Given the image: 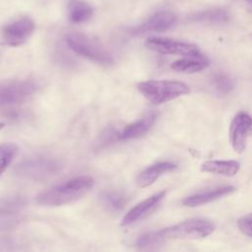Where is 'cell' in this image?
Returning <instances> with one entry per match:
<instances>
[{"label":"cell","mask_w":252,"mask_h":252,"mask_svg":"<svg viewBox=\"0 0 252 252\" xmlns=\"http://www.w3.org/2000/svg\"><path fill=\"white\" fill-rule=\"evenodd\" d=\"M213 84L216 90L220 94H227L233 88V83L229 77L224 74H217L213 78Z\"/></svg>","instance_id":"cell-21"},{"label":"cell","mask_w":252,"mask_h":252,"mask_svg":"<svg viewBox=\"0 0 252 252\" xmlns=\"http://www.w3.org/2000/svg\"><path fill=\"white\" fill-rule=\"evenodd\" d=\"M19 147L17 144L7 142L0 144V175L3 174L10 166L11 162L17 156Z\"/></svg>","instance_id":"cell-19"},{"label":"cell","mask_w":252,"mask_h":252,"mask_svg":"<svg viewBox=\"0 0 252 252\" xmlns=\"http://www.w3.org/2000/svg\"><path fill=\"white\" fill-rule=\"evenodd\" d=\"M38 85L33 80H6L0 82V106L24 103L36 92Z\"/></svg>","instance_id":"cell-5"},{"label":"cell","mask_w":252,"mask_h":252,"mask_svg":"<svg viewBox=\"0 0 252 252\" xmlns=\"http://www.w3.org/2000/svg\"><path fill=\"white\" fill-rule=\"evenodd\" d=\"M94 185L90 175H79L57 184L37 195L36 202L43 206L58 207L71 204L84 197Z\"/></svg>","instance_id":"cell-1"},{"label":"cell","mask_w":252,"mask_h":252,"mask_svg":"<svg viewBox=\"0 0 252 252\" xmlns=\"http://www.w3.org/2000/svg\"><path fill=\"white\" fill-rule=\"evenodd\" d=\"M234 191H235V187L233 186H230V185L220 186L212 190L202 191L194 195L188 196L182 201V204L187 207H197V206L205 205L215 200H218L223 196L229 195Z\"/></svg>","instance_id":"cell-12"},{"label":"cell","mask_w":252,"mask_h":252,"mask_svg":"<svg viewBox=\"0 0 252 252\" xmlns=\"http://www.w3.org/2000/svg\"><path fill=\"white\" fill-rule=\"evenodd\" d=\"M177 167V165L170 161H160L157 162L145 170H143L137 177V185L140 188H145L152 185L159 176L162 174L172 171Z\"/></svg>","instance_id":"cell-13"},{"label":"cell","mask_w":252,"mask_h":252,"mask_svg":"<svg viewBox=\"0 0 252 252\" xmlns=\"http://www.w3.org/2000/svg\"><path fill=\"white\" fill-rule=\"evenodd\" d=\"M34 30V22L31 18L23 17L4 26L1 31V35L6 44L19 46L30 38Z\"/></svg>","instance_id":"cell-9"},{"label":"cell","mask_w":252,"mask_h":252,"mask_svg":"<svg viewBox=\"0 0 252 252\" xmlns=\"http://www.w3.org/2000/svg\"><path fill=\"white\" fill-rule=\"evenodd\" d=\"M93 16L92 7L82 0H70L68 3V18L73 24H81Z\"/></svg>","instance_id":"cell-17"},{"label":"cell","mask_w":252,"mask_h":252,"mask_svg":"<svg viewBox=\"0 0 252 252\" xmlns=\"http://www.w3.org/2000/svg\"><path fill=\"white\" fill-rule=\"evenodd\" d=\"M101 200L104 205L112 210H120L125 204V197L117 192H103Z\"/></svg>","instance_id":"cell-20"},{"label":"cell","mask_w":252,"mask_h":252,"mask_svg":"<svg viewBox=\"0 0 252 252\" xmlns=\"http://www.w3.org/2000/svg\"><path fill=\"white\" fill-rule=\"evenodd\" d=\"M60 163L48 158H32L19 163L16 167V172L29 179L42 180L55 175L60 170Z\"/></svg>","instance_id":"cell-6"},{"label":"cell","mask_w":252,"mask_h":252,"mask_svg":"<svg viewBox=\"0 0 252 252\" xmlns=\"http://www.w3.org/2000/svg\"><path fill=\"white\" fill-rule=\"evenodd\" d=\"M228 135L233 151L242 154L248 139L252 136V116L244 111L238 112L230 122Z\"/></svg>","instance_id":"cell-8"},{"label":"cell","mask_w":252,"mask_h":252,"mask_svg":"<svg viewBox=\"0 0 252 252\" xmlns=\"http://www.w3.org/2000/svg\"><path fill=\"white\" fill-rule=\"evenodd\" d=\"M4 126V124L3 123H0V128H2Z\"/></svg>","instance_id":"cell-25"},{"label":"cell","mask_w":252,"mask_h":252,"mask_svg":"<svg viewBox=\"0 0 252 252\" xmlns=\"http://www.w3.org/2000/svg\"><path fill=\"white\" fill-rule=\"evenodd\" d=\"M210 65V61L202 54L195 56H184V58L174 61L170 68L179 73H196L204 70Z\"/></svg>","instance_id":"cell-15"},{"label":"cell","mask_w":252,"mask_h":252,"mask_svg":"<svg viewBox=\"0 0 252 252\" xmlns=\"http://www.w3.org/2000/svg\"><path fill=\"white\" fill-rule=\"evenodd\" d=\"M138 91L152 103L161 104L190 92L188 85L179 81L149 80L137 85Z\"/></svg>","instance_id":"cell-2"},{"label":"cell","mask_w":252,"mask_h":252,"mask_svg":"<svg viewBox=\"0 0 252 252\" xmlns=\"http://www.w3.org/2000/svg\"><path fill=\"white\" fill-rule=\"evenodd\" d=\"M192 21L195 22H203V23H210V24H221L228 21L229 16L227 12L223 9H213L208 11L199 12L194 14L190 18Z\"/></svg>","instance_id":"cell-18"},{"label":"cell","mask_w":252,"mask_h":252,"mask_svg":"<svg viewBox=\"0 0 252 252\" xmlns=\"http://www.w3.org/2000/svg\"><path fill=\"white\" fill-rule=\"evenodd\" d=\"M69 48L75 53L94 62L110 65L114 62L111 53L96 39L81 32H69L65 36Z\"/></svg>","instance_id":"cell-3"},{"label":"cell","mask_w":252,"mask_h":252,"mask_svg":"<svg viewBox=\"0 0 252 252\" xmlns=\"http://www.w3.org/2000/svg\"><path fill=\"white\" fill-rule=\"evenodd\" d=\"M239 168L240 163L236 160H206L201 165L203 171L228 177L235 175Z\"/></svg>","instance_id":"cell-16"},{"label":"cell","mask_w":252,"mask_h":252,"mask_svg":"<svg viewBox=\"0 0 252 252\" xmlns=\"http://www.w3.org/2000/svg\"><path fill=\"white\" fill-rule=\"evenodd\" d=\"M176 23V16L170 11H159L154 14L144 24L131 30L133 35H141L149 32H161L171 29Z\"/></svg>","instance_id":"cell-10"},{"label":"cell","mask_w":252,"mask_h":252,"mask_svg":"<svg viewBox=\"0 0 252 252\" xmlns=\"http://www.w3.org/2000/svg\"><path fill=\"white\" fill-rule=\"evenodd\" d=\"M166 192L160 191L158 193L154 194L153 196L145 199L144 201L140 202L136 206H134L122 219L121 225L126 226L130 225L134 222H137L138 220L144 219L146 216H148L152 211H154L158 204L163 200L165 197Z\"/></svg>","instance_id":"cell-11"},{"label":"cell","mask_w":252,"mask_h":252,"mask_svg":"<svg viewBox=\"0 0 252 252\" xmlns=\"http://www.w3.org/2000/svg\"><path fill=\"white\" fill-rule=\"evenodd\" d=\"M145 46L150 50L161 54L180 56H195L201 54L200 49L196 44L168 37H149L145 41Z\"/></svg>","instance_id":"cell-7"},{"label":"cell","mask_w":252,"mask_h":252,"mask_svg":"<svg viewBox=\"0 0 252 252\" xmlns=\"http://www.w3.org/2000/svg\"><path fill=\"white\" fill-rule=\"evenodd\" d=\"M238 229L245 235L252 237V213H249L237 220Z\"/></svg>","instance_id":"cell-23"},{"label":"cell","mask_w":252,"mask_h":252,"mask_svg":"<svg viewBox=\"0 0 252 252\" xmlns=\"http://www.w3.org/2000/svg\"><path fill=\"white\" fill-rule=\"evenodd\" d=\"M163 240L158 235V231H155V232H149L144 235H141L137 240V245L140 248H149L157 244H159Z\"/></svg>","instance_id":"cell-22"},{"label":"cell","mask_w":252,"mask_h":252,"mask_svg":"<svg viewBox=\"0 0 252 252\" xmlns=\"http://www.w3.org/2000/svg\"><path fill=\"white\" fill-rule=\"evenodd\" d=\"M157 118L156 113H149L148 115L144 116L143 118L128 124L118 135V138L120 140H133L136 138H139L146 134L153 124L155 123Z\"/></svg>","instance_id":"cell-14"},{"label":"cell","mask_w":252,"mask_h":252,"mask_svg":"<svg viewBox=\"0 0 252 252\" xmlns=\"http://www.w3.org/2000/svg\"><path fill=\"white\" fill-rule=\"evenodd\" d=\"M216 228L213 221L205 218H190L177 224L158 230V233L162 240L168 238L198 239L212 234Z\"/></svg>","instance_id":"cell-4"},{"label":"cell","mask_w":252,"mask_h":252,"mask_svg":"<svg viewBox=\"0 0 252 252\" xmlns=\"http://www.w3.org/2000/svg\"><path fill=\"white\" fill-rule=\"evenodd\" d=\"M234 1L239 3L243 8L248 10L250 13H252V0H234Z\"/></svg>","instance_id":"cell-24"}]
</instances>
